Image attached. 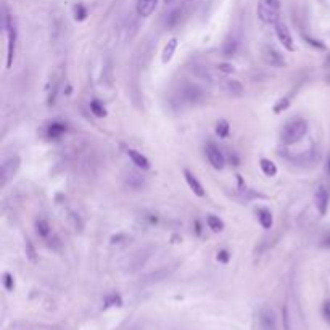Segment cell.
Returning <instances> with one entry per match:
<instances>
[{"label":"cell","mask_w":330,"mask_h":330,"mask_svg":"<svg viewBox=\"0 0 330 330\" xmlns=\"http://www.w3.org/2000/svg\"><path fill=\"white\" fill-rule=\"evenodd\" d=\"M226 86H227V91H229L232 95H242L243 94V86L238 81H227Z\"/></svg>","instance_id":"cell-21"},{"label":"cell","mask_w":330,"mask_h":330,"mask_svg":"<svg viewBox=\"0 0 330 330\" xmlns=\"http://www.w3.org/2000/svg\"><path fill=\"white\" fill-rule=\"evenodd\" d=\"M87 8L84 7L82 3H77V5H74V20L77 21V23H81V21H84L87 18Z\"/></svg>","instance_id":"cell-22"},{"label":"cell","mask_w":330,"mask_h":330,"mask_svg":"<svg viewBox=\"0 0 330 330\" xmlns=\"http://www.w3.org/2000/svg\"><path fill=\"white\" fill-rule=\"evenodd\" d=\"M5 29L8 33V49H7V68H11L15 55V42H16V29L10 15H5Z\"/></svg>","instance_id":"cell-3"},{"label":"cell","mask_w":330,"mask_h":330,"mask_svg":"<svg viewBox=\"0 0 330 330\" xmlns=\"http://www.w3.org/2000/svg\"><path fill=\"white\" fill-rule=\"evenodd\" d=\"M279 0H260L258 3V16L266 25H275L279 21Z\"/></svg>","instance_id":"cell-2"},{"label":"cell","mask_w":330,"mask_h":330,"mask_svg":"<svg viewBox=\"0 0 330 330\" xmlns=\"http://www.w3.org/2000/svg\"><path fill=\"white\" fill-rule=\"evenodd\" d=\"M91 111H92L97 118H103V116H106V110L103 108V105H100V103H99L97 100H92V101H91Z\"/></svg>","instance_id":"cell-23"},{"label":"cell","mask_w":330,"mask_h":330,"mask_svg":"<svg viewBox=\"0 0 330 330\" xmlns=\"http://www.w3.org/2000/svg\"><path fill=\"white\" fill-rule=\"evenodd\" d=\"M176 49H177V39H171L167 40V44L165 45L163 49V53H161V60H163V63H169L174 53H176Z\"/></svg>","instance_id":"cell-13"},{"label":"cell","mask_w":330,"mask_h":330,"mask_svg":"<svg viewBox=\"0 0 330 330\" xmlns=\"http://www.w3.org/2000/svg\"><path fill=\"white\" fill-rule=\"evenodd\" d=\"M184 177H185V182L190 187V190L194 192L197 197H203L205 195V189H203V185L200 184V181L195 177L194 172H190L189 169H184Z\"/></svg>","instance_id":"cell-11"},{"label":"cell","mask_w":330,"mask_h":330,"mask_svg":"<svg viewBox=\"0 0 330 330\" xmlns=\"http://www.w3.org/2000/svg\"><path fill=\"white\" fill-rule=\"evenodd\" d=\"M322 314H324V317H326V319H327V322H330V301H326V303H324Z\"/></svg>","instance_id":"cell-28"},{"label":"cell","mask_w":330,"mask_h":330,"mask_svg":"<svg viewBox=\"0 0 330 330\" xmlns=\"http://www.w3.org/2000/svg\"><path fill=\"white\" fill-rule=\"evenodd\" d=\"M18 167H20V158L18 157H10L7 161H3L2 165V177H3V184L8 181L10 177H13Z\"/></svg>","instance_id":"cell-8"},{"label":"cell","mask_w":330,"mask_h":330,"mask_svg":"<svg viewBox=\"0 0 330 330\" xmlns=\"http://www.w3.org/2000/svg\"><path fill=\"white\" fill-rule=\"evenodd\" d=\"M235 52H237V42L233 40L232 37H229V39L226 40L224 47H223V53H224L227 58H231V57L235 55Z\"/></svg>","instance_id":"cell-19"},{"label":"cell","mask_w":330,"mask_h":330,"mask_svg":"<svg viewBox=\"0 0 330 330\" xmlns=\"http://www.w3.org/2000/svg\"><path fill=\"white\" fill-rule=\"evenodd\" d=\"M3 285H5V289H7V292H13V289H15V279H13V275L11 274H3Z\"/></svg>","instance_id":"cell-25"},{"label":"cell","mask_w":330,"mask_h":330,"mask_svg":"<svg viewBox=\"0 0 330 330\" xmlns=\"http://www.w3.org/2000/svg\"><path fill=\"white\" fill-rule=\"evenodd\" d=\"M260 167H261V171L264 172V176H267V177H274L275 174H277V166H275L274 161L267 160V158H261L260 160Z\"/></svg>","instance_id":"cell-15"},{"label":"cell","mask_w":330,"mask_h":330,"mask_svg":"<svg viewBox=\"0 0 330 330\" xmlns=\"http://www.w3.org/2000/svg\"><path fill=\"white\" fill-rule=\"evenodd\" d=\"M35 231H37V235L44 237V238L49 237V235H50V232H52L50 224L47 223L45 219H42V218L35 221Z\"/></svg>","instance_id":"cell-18"},{"label":"cell","mask_w":330,"mask_h":330,"mask_svg":"<svg viewBox=\"0 0 330 330\" xmlns=\"http://www.w3.org/2000/svg\"><path fill=\"white\" fill-rule=\"evenodd\" d=\"M206 224H208V227L211 229L213 232H223L224 231V223H223V219L219 218V216H214V214H208V218H206Z\"/></svg>","instance_id":"cell-16"},{"label":"cell","mask_w":330,"mask_h":330,"mask_svg":"<svg viewBox=\"0 0 330 330\" xmlns=\"http://www.w3.org/2000/svg\"><path fill=\"white\" fill-rule=\"evenodd\" d=\"M206 157L214 169H223L224 167V165H226L224 155L218 147L214 145V143H208L206 145Z\"/></svg>","instance_id":"cell-6"},{"label":"cell","mask_w":330,"mask_h":330,"mask_svg":"<svg viewBox=\"0 0 330 330\" xmlns=\"http://www.w3.org/2000/svg\"><path fill=\"white\" fill-rule=\"evenodd\" d=\"M26 256H28V260L31 261L33 264H34V263H37V256H35V250H34L33 243L29 242V240H26Z\"/></svg>","instance_id":"cell-24"},{"label":"cell","mask_w":330,"mask_h":330,"mask_svg":"<svg viewBox=\"0 0 330 330\" xmlns=\"http://www.w3.org/2000/svg\"><path fill=\"white\" fill-rule=\"evenodd\" d=\"M287 106H289V100H287V99H282V100L279 101V105H275L274 111H275V113H280V110H285Z\"/></svg>","instance_id":"cell-27"},{"label":"cell","mask_w":330,"mask_h":330,"mask_svg":"<svg viewBox=\"0 0 330 330\" xmlns=\"http://www.w3.org/2000/svg\"><path fill=\"white\" fill-rule=\"evenodd\" d=\"M66 132V124H62V123H53L49 126V129H47V135L50 137V139H58L60 135Z\"/></svg>","instance_id":"cell-17"},{"label":"cell","mask_w":330,"mask_h":330,"mask_svg":"<svg viewBox=\"0 0 330 330\" xmlns=\"http://www.w3.org/2000/svg\"><path fill=\"white\" fill-rule=\"evenodd\" d=\"M229 123L226 121V119H221V121H218V124H216V134H218L221 139H226L227 135H229Z\"/></svg>","instance_id":"cell-20"},{"label":"cell","mask_w":330,"mask_h":330,"mask_svg":"<svg viewBox=\"0 0 330 330\" xmlns=\"http://www.w3.org/2000/svg\"><path fill=\"white\" fill-rule=\"evenodd\" d=\"M274 26H275V34H277V39H279L280 44L284 45V49H287L289 52L295 50V44H293V37L290 34L289 26H287L285 23H282V21H277Z\"/></svg>","instance_id":"cell-4"},{"label":"cell","mask_w":330,"mask_h":330,"mask_svg":"<svg viewBox=\"0 0 330 330\" xmlns=\"http://www.w3.org/2000/svg\"><path fill=\"white\" fill-rule=\"evenodd\" d=\"M157 5H158V0H137V5H135L137 15L142 18H148L155 11V8H157Z\"/></svg>","instance_id":"cell-10"},{"label":"cell","mask_w":330,"mask_h":330,"mask_svg":"<svg viewBox=\"0 0 330 330\" xmlns=\"http://www.w3.org/2000/svg\"><path fill=\"white\" fill-rule=\"evenodd\" d=\"M171 2H172V0H165V3H171Z\"/></svg>","instance_id":"cell-30"},{"label":"cell","mask_w":330,"mask_h":330,"mask_svg":"<svg viewBox=\"0 0 330 330\" xmlns=\"http://www.w3.org/2000/svg\"><path fill=\"white\" fill-rule=\"evenodd\" d=\"M258 219H260V224L263 226V229H271L272 224H274V218H272V213L269 211V209H258Z\"/></svg>","instance_id":"cell-14"},{"label":"cell","mask_w":330,"mask_h":330,"mask_svg":"<svg viewBox=\"0 0 330 330\" xmlns=\"http://www.w3.org/2000/svg\"><path fill=\"white\" fill-rule=\"evenodd\" d=\"M219 69L223 71V73H233V66H231V65H219Z\"/></svg>","instance_id":"cell-29"},{"label":"cell","mask_w":330,"mask_h":330,"mask_svg":"<svg viewBox=\"0 0 330 330\" xmlns=\"http://www.w3.org/2000/svg\"><path fill=\"white\" fill-rule=\"evenodd\" d=\"M203 91L198 86H194V84H187V86H184L182 89V97L185 101H189V103H197V101H200L203 99Z\"/></svg>","instance_id":"cell-7"},{"label":"cell","mask_w":330,"mask_h":330,"mask_svg":"<svg viewBox=\"0 0 330 330\" xmlns=\"http://www.w3.org/2000/svg\"><path fill=\"white\" fill-rule=\"evenodd\" d=\"M229 260H231V255H229V251H227V250H221L218 253V261L219 263L227 264V263H229Z\"/></svg>","instance_id":"cell-26"},{"label":"cell","mask_w":330,"mask_h":330,"mask_svg":"<svg viewBox=\"0 0 330 330\" xmlns=\"http://www.w3.org/2000/svg\"><path fill=\"white\" fill-rule=\"evenodd\" d=\"M128 157L132 160V163H134L137 167H140V169H148L150 167V161L143 157L140 152H137V150H134V148L128 150Z\"/></svg>","instance_id":"cell-12"},{"label":"cell","mask_w":330,"mask_h":330,"mask_svg":"<svg viewBox=\"0 0 330 330\" xmlns=\"http://www.w3.org/2000/svg\"><path fill=\"white\" fill-rule=\"evenodd\" d=\"M263 60L266 62L269 66H274V68H284L287 65L285 58L282 57V53H279L274 47H264L263 50Z\"/></svg>","instance_id":"cell-5"},{"label":"cell","mask_w":330,"mask_h":330,"mask_svg":"<svg viewBox=\"0 0 330 330\" xmlns=\"http://www.w3.org/2000/svg\"><path fill=\"white\" fill-rule=\"evenodd\" d=\"M306 132H308V123L303 118H292L282 128L280 139L285 145H293L303 139Z\"/></svg>","instance_id":"cell-1"},{"label":"cell","mask_w":330,"mask_h":330,"mask_svg":"<svg viewBox=\"0 0 330 330\" xmlns=\"http://www.w3.org/2000/svg\"><path fill=\"white\" fill-rule=\"evenodd\" d=\"M314 201H316L317 211H319L322 216L326 214L327 213V208H329V192H327L326 187H324V185H321V187L316 190Z\"/></svg>","instance_id":"cell-9"}]
</instances>
